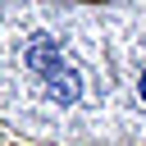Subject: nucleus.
I'll use <instances>...</instances> for the list:
<instances>
[{
    "label": "nucleus",
    "mask_w": 146,
    "mask_h": 146,
    "mask_svg": "<svg viewBox=\"0 0 146 146\" xmlns=\"http://www.w3.org/2000/svg\"><path fill=\"white\" fill-rule=\"evenodd\" d=\"M27 64L41 73V87H46L50 100H59V105H73L78 100V73L68 68V59L59 55V46L50 36H36L27 46Z\"/></svg>",
    "instance_id": "obj_1"
},
{
    "label": "nucleus",
    "mask_w": 146,
    "mask_h": 146,
    "mask_svg": "<svg viewBox=\"0 0 146 146\" xmlns=\"http://www.w3.org/2000/svg\"><path fill=\"white\" fill-rule=\"evenodd\" d=\"M137 87H141V100H146V68H141V82H137Z\"/></svg>",
    "instance_id": "obj_2"
}]
</instances>
